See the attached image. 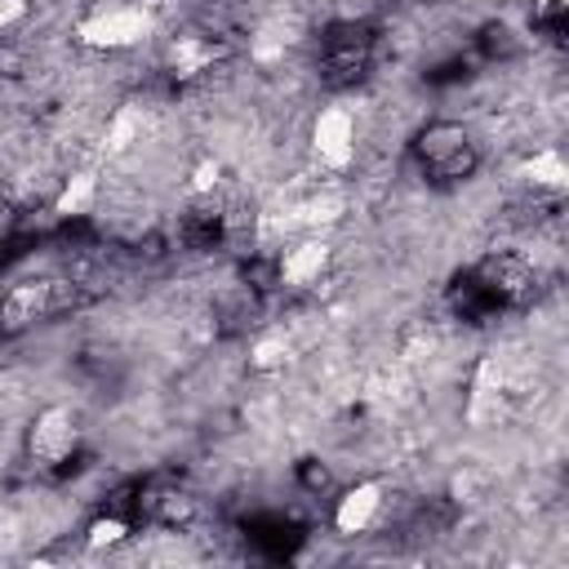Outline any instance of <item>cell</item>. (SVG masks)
I'll return each mask as SVG.
<instances>
[{
  "label": "cell",
  "instance_id": "cell-1",
  "mask_svg": "<svg viewBox=\"0 0 569 569\" xmlns=\"http://www.w3.org/2000/svg\"><path fill=\"white\" fill-rule=\"evenodd\" d=\"M373 53H378V31L369 22H333L325 27L316 49V76L329 89H351L369 76Z\"/></svg>",
  "mask_w": 569,
  "mask_h": 569
},
{
  "label": "cell",
  "instance_id": "cell-2",
  "mask_svg": "<svg viewBox=\"0 0 569 569\" xmlns=\"http://www.w3.org/2000/svg\"><path fill=\"white\" fill-rule=\"evenodd\" d=\"M413 160H418V169H422L431 182L449 187V182H467V178L480 169V147H476V138H471L462 124H453V120H431V124L413 138Z\"/></svg>",
  "mask_w": 569,
  "mask_h": 569
},
{
  "label": "cell",
  "instance_id": "cell-3",
  "mask_svg": "<svg viewBox=\"0 0 569 569\" xmlns=\"http://www.w3.org/2000/svg\"><path fill=\"white\" fill-rule=\"evenodd\" d=\"M298 480H302L307 493H325L329 489V467H320L316 458H307V462H298Z\"/></svg>",
  "mask_w": 569,
  "mask_h": 569
}]
</instances>
